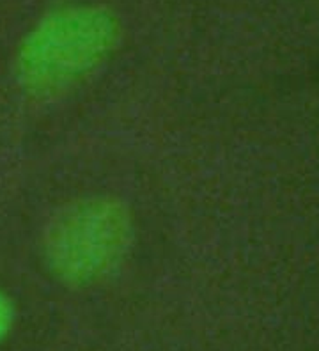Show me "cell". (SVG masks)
<instances>
[{"label": "cell", "mask_w": 319, "mask_h": 351, "mask_svg": "<svg viewBox=\"0 0 319 351\" xmlns=\"http://www.w3.org/2000/svg\"><path fill=\"white\" fill-rule=\"evenodd\" d=\"M121 41V22L98 4H66L38 20L14 59L20 87L34 98H56L93 77Z\"/></svg>", "instance_id": "6da1fadb"}, {"label": "cell", "mask_w": 319, "mask_h": 351, "mask_svg": "<svg viewBox=\"0 0 319 351\" xmlns=\"http://www.w3.org/2000/svg\"><path fill=\"white\" fill-rule=\"evenodd\" d=\"M133 219L123 201L108 195L66 206L45 236V263L71 287L99 284L121 270L133 245Z\"/></svg>", "instance_id": "7a4b0ae2"}, {"label": "cell", "mask_w": 319, "mask_h": 351, "mask_svg": "<svg viewBox=\"0 0 319 351\" xmlns=\"http://www.w3.org/2000/svg\"><path fill=\"white\" fill-rule=\"evenodd\" d=\"M14 323V305L8 295L0 289V343L9 335Z\"/></svg>", "instance_id": "3957f363"}]
</instances>
